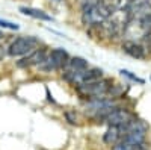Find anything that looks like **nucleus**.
Returning a JSON list of instances; mask_svg holds the SVG:
<instances>
[{
	"instance_id": "obj_1",
	"label": "nucleus",
	"mask_w": 151,
	"mask_h": 150,
	"mask_svg": "<svg viewBox=\"0 0 151 150\" xmlns=\"http://www.w3.org/2000/svg\"><path fill=\"white\" fill-rule=\"evenodd\" d=\"M112 85H113L112 79L101 78V79H97V80H92V82L80 83L77 86H74V88L83 100H94V99L107 97V93H109Z\"/></svg>"
},
{
	"instance_id": "obj_2",
	"label": "nucleus",
	"mask_w": 151,
	"mask_h": 150,
	"mask_svg": "<svg viewBox=\"0 0 151 150\" xmlns=\"http://www.w3.org/2000/svg\"><path fill=\"white\" fill-rule=\"evenodd\" d=\"M116 108L113 99L110 97H101V99H94L88 100L86 103V114L95 121H104V118L110 114V112Z\"/></svg>"
},
{
	"instance_id": "obj_3",
	"label": "nucleus",
	"mask_w": 151,
	"mask_h": 150,
	"mask_svg": "<svg viewBox=\"0 0 151 150\" xmlns=\"http://www.w3.org/2000/svg\"><path fill=\"white\" fill-rule=\"evenodd\" d=\"M41 46V41L33 35H24L18 36L8 46V55L12 58H23L29 55L36 47Z\"/></svg>"
},
{
	"instance_id": "obj_4",
	"label": "nucleus",
	"mask_w": 151,
	"mask_h": 150,
	"mask_svg": "<svg viewBox=\"0 0 151 150\" xmlns=\"http://www.w3.org/2000/svg\"><path fill=\"white\" fill-rule=\"evenodd\" d=\"M112 12H113V9L106 3V0H104V3H101V5H97L94 8L82 11V24L86 26V28L97 26V24L107 20Z\"/></svg>"
},
{
	"instance_id": "obj_5",
	"label": "nucleus",
	"mask_w": 151,
	"mask_h": 150,
	"mask_svg": "<svg viewBox=\"0 0 151 150\" xmlns=\"http://www.w3.org/2000/svg\"><path fill=\"white\" fill-rule=\"evenodd\" d=\"M70 59V53L67 52L65 49L56 47L53 50H50L47 53L44 62L40 65L41 70L44 71H58V70H64V67L67 65V62Z\"/></svg>"
},
{
	"instance_id": "obj_6",
	"label": "nucleus",
	"mask_w": 151,
	"mask_h": 150,
	"mask_svg": "<svg viewBox=\"0 0 151 150\" xmlns=\"http://www.w3.org/2000/svg\"><path fill=\"white\" fill-rule=\"evenodd\" d=\"M125 12H127L129 21L141 20L145 15L151 14V0H129Z\"/></svg>"
},
{
	"instance_id": "obj_7",
	"label": "nucleus",
	"mask_w": 151,
	"mask_h": 150,
	"mask_svg": "<svg viewBox=\"0 0 151 150\" xmlns=\"http://www.w3.org/2000/svg\"><path fill=\"white\" fill-rule=\"evenodd\" d=\"M134 118V114L130 112L125 108H119L116 106L110 114L104 118V123H107L109 126H118V128H125L127 124Z\"/></svg>"
},
{
	"instance_id": "obj_8",
	"label": "nucleus",
	"mask_w": 151,
	"mask_h": 150,
	"mask_svg": "<svg viewBox=\"0 0 151 150\" xmlns=\"http://www.w3.org/2000/svg\"><path fill=\"white\" fill-rule=\"evenodd\" d=\"M47 47H44V46H40V47H36L33 52H30L29 55H26V56H23L18 62H17V65L18 67H21V68H29V67H40L42 62H44V59H45V56H47Z\"/></svg>"
},
{
	"instance_id": "obj_9",
	"label": "nucleus",
	"mask_w": 151,
	"mask_h": 150,
	"mask_svg": "<svg viewBox=\"0 0 151 150\" xmlns=\"http://www.w3.org/2000/svg\"><path fill=\"white\" fill-rule=\"evenodd\" d=\"M122 52L134 59H145L148 55V47L145 44H142L141 41L125 40L122 43Z\"/></svg>"
},
{
	"instance_id": "obj_10",
	"label": "nucleus",
	"mask_w": 151,
	"mask_h": 150,
	"mask_svg": "<svg viewBox=\"0 0 151 150\" xmlns=\"http://www.w3.org/2000/svg\"><path fill=\"white\" fill-rule=\"evenodd\" d=\"M122 136H124V128H118V126H109L107 130L104 132L103 135V141L113 147V146H116L121 140H122Z\"/></svg>"
},
{
	"instance_id": "obj_11",
	"label": "nucleus",
	"mask_w": 151,
	"mask_h": 150,
	"mask_svg": "<svg viewBox=\"0 0 151 150\" xmlns=\"http://www.w3.org/2000/svg\"><path fill=\"white\" fill-rule=\"evenodd\" d=\"M89 64H88V61L82 56H70L67 65L64 67V73H80V71H85Z\"/></svg>"
},
{
	"instance_id": "obj_12",
	"label": "nucleus",
	"mask_w": 151,
	"mask_h": 150,
	"mask_svg": "<svg viewBox=\"0 0 151 150\" xmlns=\"http://www.w3.org/2000/svg\"><path fill=\"white\" fill-rule=\"evenodd\" d=\"M20 12L24 15H27L30 18L35 20H41V21H53V17L48 15L45 11L42 9H36V8H30V6H20Z\"/></svg>"
},
{
	"instance_id": "obj_13",
	"label": "nucleus",
	"mask_w": 151,
	"mask_h": 150,
	"mask_svg": "<svg viewBox=\"0 0 151 150\" xmlns=\"http://www.w3.org/2000/svg\"><path fill=\"white\" fill-rule=\"evenodd\" d=\"M101 3H104V0H82V2H80V11L94 8V6L101 5Z\"/></svg>"
},
{
	"instance_id": "obj_14",
	"label": "nucleus",
	"mask_w": 151,
	"mask_h": 150,
	"mask_svg": "<svg viewBox=\"0 0 151 150\" xmlns=\"http://www.w3.org/2000/svg\"><path fill=\"white\" fill-rule=\"evenodd\" d=\"M0 28L9 29V30H18L20 29V26L17 23H12V21H8V20H2V18H0Z\"/></svg>"
},
{
	"instance_id": "obj_15",
	"label": "nucleus",
	"mask_w": 151,
	"mask_h": 150,
	"mask_svg": "<svg viewBox=\"0 0 151 150\" xmlns=\"http://www.w3.org/2000/svg\"><path fill=\"white\" fill-rule=\"evenodd\" d=\"M119 73L122 74V76H125V78H129L130 80H133V82H137V83H141V85H142V83L145 82L144 79H141V78H137L136 74H133V73H132V71H129V70H121Z\"/></svg>"
},
{
	"instance_id": "obj_16",
	"label": "nucleus",
	"mask_w": 151,
	"mask_h": 150,
	"mask_svg": "<svg viewBox=\"0 0 151 150\" xmlns=\"http://www.w3.org/2000/svg\"><path fill=\"white\" fill-rule=\"evenodd\" d=\"M65 117H67V120H68L71 124H76V123L79 121L77 114H76V111H67V112H65Z\"/></svg>"
},
{
	"instance_id": "obj_17",
	"label": "nucleus",
	"mask_w": 151,
	"mask_h": 150,
	"mask_svg": "<svg viewBox=\"0 0 151 150\" xmlns=\"http://www.w3.org/2000/svg\"><path fill=\"white\" fill-rule=\"evenodd\" d=\"M8 56V46L0 43V61H3Z\"/></svg>"
},
{
	"instance_id": "obj_18",
	"label": "nucleus",
	"mask_w": 151,
	"mask_h": 150,
	"mask_svg": "<svg viewBox=\"0 0 151 150\" xmlns=\"http://www.w3.org/2000/svg\"><path fill=\"white\" fill-rule=\"evenodd\" d=\"M2 36H3V33H2V30H0V40H2Z\"/></svg>"
},
{
	"instance_id": "obj_19",
	"label": "nucleus",
	"mask_w": 151,
	"mask_h": 150,
	"mask_svg": "<svg viewBox=\"0 0 151 150\" xmlns=\"http://www.w3.org/2000/svg\"><path fill=\"white\" fill-rule=\"evenodd\" d=\"M148 49H150V52H151V43H150V44H148Z\"/></svg>"
},
{
	"instance_id": "obj_20",
	"label": "nucleus",
	"mask_w": 151,
	"mask_h": 150,
	"mask_svg": "<svg viewBox=\"0 0 151 150\" xmlns=\"http://www.w3.org/2000/svg\"><path fill=\"white\" fill-rule=\"evenodd\" d=\"M71 2H82V0H71Z\"/></svg>"
},
{
	"instance_id": "obj_21",
	"label": "nucleus",
	"mask_w": 151,
	"mask_h": 150,
	"mask_svg": "<svg viewBox=\"0 0 151 150\" xmlns=\"http://www.w3.org/2000/svg\"><path fill=\"white\" fill-rule=\"evenodd\" d=\"M55 2H59V0H55Z\"/></svg>"
},
{
	"instance_id": "obj_22",
	"label": "nucleus",
	"mask_w": 151,
	"mask_h": 150,
	"mask_svg": "<svg viewBox=\"0 0 151 150\" xmlns=\"http://www.w3.org/2000/svg\"><path fill=\"white\" fill-rule=\"evenodd\" d=\"M150 79H151V78H150Z\"/></svg>"
}]
</instances>
